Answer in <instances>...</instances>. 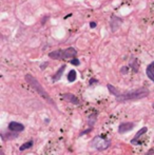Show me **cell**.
I'll return each mask as SVG.
<instances>
[{"mask_svg": "<svg viewBox=\"0 0 154 155\" xmlns=\"http://www.w3.org/2000/svg\"><path fill=\"white\" fill-rule=\"evenodd\" d=\"M149 90L146 88H140L137 90H132L127 93H119L118 97H116V100L119 102H128V100H137L142 99L144 97H147L149 95Z\"/></svg>", "mask_w": 154, "mask_h": 155, "instance_id": "1", "label": "cell"}, {"mask_svg": "<svg viewBox=\"0 0 154 155\" xmlns=\"http://www.w3.org/2000/svg\"><path fill=\"white\" fill-rule=\"evenodd\" d=\"M25 80L27 81V83H29V85L31 86V87L33 88V89L35 90V91L37 92V93L39 94L42 98H44V99H46L48 102H50L51 105H55L54 100L50 97V95L48 94V92H47L46 90L42 88V86L38 82V80L35 78V77H33L31 74H27V75H25Z\"/></svg>", "mask_w": 154, "mask_h": 155, "instance_id": "2", "label": "cell"}, {"mask_svg": "<svg viewBox=\"0 0 154 155\" xmlns=\"http://www.w3.org/2000/svg\"><path fill=\"white\" fill-rule=\"evenodd\" d=\"M110 146H111V140H110V139L101 138L100 136H95L93 138V140L91 141V147L95 148V149L99 150V151L108 149Z\"/></svg>", "mask_w": 154, "mask_h": 155, "instance_id": "3", "label": "cell"}, {"mask_svg": "<svg viewBox=\"0 0 154 155\" xmlns=\"http://www.w3.org/2000/svg\"><path fill=\"white\" fill-rule=\"evenodd\" d=\"M134 126L135 124H133V122H123V124H119L118 127V133L119 134H124V133L126 132H129V131H131L132 129L134 128Z\"/></svg>", "mask_w": 154, "mask_h": 155, "instance_id": "4", "label": "cell"}, {"mask_svg": "<svg viewBox=\"0 0 154 155\" xmlns=\"http://www.w3.org/2000/svg\"><path fill=\"white\" fill-rule=\"evenodd\" d=\"M8 130L15 133H19L24 130V126H23L22 124H19V122L11 121L10 124H8Z\"/></svg>", "mask_w": 154, "mask_h": 155, "instance_id": "5", "label": "cell"}, {"mask_svg": "<svg viewBox=\"0 0 154 155\" xmlns=\"http://www.w3.org/2000/svg\"><path fill=\"white\" fill-rule=\"evenodd\" d=\"M121 22H123V20H121L120 18H118V17H116V16H114V15H113V16L111 17V22H110V27H111L112 32L116 31V30L120 27Z\"/></svg>", "mask_w": 154, "mask_h": 155, "instance_id": "6", "label": "cell"}, {"mask_svg": "<svg viewBox=\"0 0 154 155\" xmlns=\"http://www.w3.org/2000/svg\"><path fill=\"white\" fill-rule=\"evenodd\" d=\"M77 55V51L74 48H68L66 50H63V59H68V58H76L75 56Z\"/></svg>", "mask_w": 154, "mask_h": 155, "instance_id": "7", "label": "cell"}, {"mask_svg": "<svg viewBox=\"0 0 154 155\" xmlns=\"http://www.w3.org/2000/svg\"><path fill=\"white\" fill-rule=\"evenodd\" d=\"M147 131H148V128H147V127H144V128L140 129V130L138 131L137 133H136V135L134 136V138L131 140V144H132V145H140V141H138V139H140V136H142V135H144L145 133L147 132Z\"/></svg>", "mask_w": 154, "mask_h": 155, "instance_id": "8", "label": "cell"}, {"mask_svg": "<svg viewBox=\"0 0 154 155\" xmlns=\"http://www.w3.org/2000/svg\"><path fill=\"white\" fill-rule=\"evenodd\" d=\"M63 98L65 100H67V102L73 103V105H79V100L78 98L76 97L75 95H73V94L71 93H66V94H63Z\"/></svg>", "mask_w": 154, "mask_h": 155, "instance_id": "9", "label": "cell"}, {"mask_svg": "<svg viewBox=\"0 0 154 155\" xmlns=\"http://www.w3.org/2000/svg\"><path fill=\"white\" fill-rule=\"evenodd\" d=\"M49 57L52 58V59H63V50H56L54 52H51L50 54H49Z\"/></svg>", "mask_w": 154, "mask_h": 155, "instance_id": "10", "label": "cell"}, {"mask_svg": "<svg viewBox=\"0 0 154 155\" xmlns=\"http://www.w3.org/2000/svg\"><path fill=\"white\" fill-rule=\"evenodd\" d=\"M146 74H147V76H148L149 78L154 82V61H152L148 66H147Z\"/></svg>", "mask_w": 154, "mask_h": 155, "instance_id": "11", "label": "cell"}, {"mask_svg": "<svg viewBox=\"0 0 154 155\" xmlns=\"http://www.w3.org/2000/svg\"><path fill=\"white\" fill-rule=\"evenodd\" d=\"M65 69H66V66H65V64L60 66V69H59V70L57 71L56 74H55L54 76H53V81H57V80H59V79L61 78V76H63V71H65Z\"/></svg>", "mask_w": 154, "mask_h": 155, "instance_id": "12", "label": "cell"}, {"mask_svg": "<svg viewBox=\"0 0 154 155\" xmlns=\"http://www.w3.org/2000/svg\"><path fill=\"white\" fill-rule=\"evenodd\" d=\"M1 136H2V139H3V140L4 139H14L18 136V133L13 132V133H6V134H3V133H2Z\"/></svg>", "mask_w": 154, "mask_h": 155, "instance_id": "13", "label": "cell"}, {"mask_svg": "<svg viewBox=\"0 0 154 155\" xmlns=\"http://www.w3.org/2000/svg\"><path fill=\"white\" fill-rule=\"evenodd\" d=\"M77 78V73L76 71L74 70H71L69 72V74H68V80L70 81V82H73V81H75Z\"/></svg>", "mask_w": 154, "mask_h": 155, "instance_id": "14", "label": "cell"}, {"mask_svg": "<svg viewBox=\"0 0 154 155\" xmlns=\"http://www.w3.org/2000/svg\"><path fill=\"white\" fill-rule=\"evenodd\" d=\"M107 87H108V90H109V91H110V93L112 94V95H114L115 97H118V95H119V93H120V92L117 91L116 88H115L114 86H112V85H108V86H107Z\"/></svg>", "mask_w": 154, "mask_h": 155, "instance_id": "15", "label": "cell"}, {"mask_svg": "<svg viewBox=\"0 0 154 155\" xmlns=\"http://www.w3.org/2000/svg\"><path fill=\"white\" fill-rule=\"evenodd\" d=\"M32 146H33V140H30V141H27V143L23 144V145L19 148V150H20V151H24V150H27V149H30Z\"/></svg>", "mask_w": 154, "mask_h": 155, "instance_id": "16", "label": "cell"}, {"mask_svg": "<svg viewBox=\"0 0 154 155\" xmlns=\"http://www.w3.org/2000/svg\"><path fill=\"white\" fill-rule=\"evenodd\" d=\"M96 116H97V114H96V113H94V115H93V114H91V115H90V117H89V127H90V129H92V126H94V124H95Z\"/></svg>", "mask_w": 154, "mask_h": 155, "instance_id": "17", "label": "cell"}, {"mask_svg": "<svg viewBox=\"0 0 154 155\" xmlns=\"http://www.w3.org/2000/svg\"><path fill=\"white\" fill-rule=\"evenodd\" d=\"M130 66L133 68L134 72H137V71H138V63H137V60H136V59H134V58H133V59L131 60V62H130Z\"/></svg>", "mask_w": 154, "mask_h": 155, "instance_id": "18", "label": "cell"}, {"mask_svg": "<svg viewBox=\"0 0 154 155\" xmlns=\"http://www.w3.org/2000/svg\"><path fill=\"white\" fill-rule=\"evenodd\" d=\"M71 62L72 64H74V66H79L80 64V61H79V59H77V58H73V59H71Z\"/></svg>", "mask_w": 154, "mask_h": 155, "instance_id": "19", "label": "cell"}, {"mask_svg": "<svg viewBox=\"0 0 154 155\" xmlns=\"http://www.w3.org/2000/svg\"><path fill=\"white\" fill-rule=\"evenodd\" d=\"M128 70H129V68L128 66H123L120 70V73L121 74H126V73H128Z\"/></svg>", "mask_w": 154, "mask_h": 155, "instance_id": "20", "label": "cell"}, {"mask_svg": "<svg viewBox=\"0 0 154 155\" xmlns=\"http://www.w3.org/2000/svg\"><path fill=\"white\" fill-rule=\"evenodd\" d=\"M90 27H91L92 29H93V27H96V22H93V21H92V22H90Z\"/></svg>", "mask_w": 154, "mask_h": 155, "instance_id": "21", "label": "cell"}, {"mask_svg": "<svg viewBox=\"0 0 154 155\" xmlns=\"http://www.w3.org/2000/svg\"><path fill=\"white\" fill-rule=\"evenodd\" d=\"M47 64H48V62H44L43 64H41V66H40V69H41V70H43V69L47 66Z\"/></svg>", "mask_w": 154, "mask_h": 155, "instance_id": "22", "label": "cell"}, {"mask_svg": "<svg viewBox=\"0 0 154 155\" xmlns=\"http://www.w3.org/2000/svg\"><path fill=\"white\" fill-rule=\"evenodd\" d=\"M151 153H154V151H150V152H149V153L147 154V155H151Z\"/></svg>", "mask_w": 154, "mask_h": 155, "instance_id": "23", "label": "cell"}]
</instances>
